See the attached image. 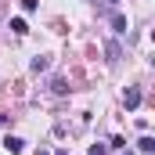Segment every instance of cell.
Masks as SVG:
<instances>
[{"mask_svg":"<svg viewBox=\"0 0 155 155\" xmlns=\"http://www.w3.org/2000/svg\"><path fill=\"white\" fill-rule=\"evenodd\" d=\"M22 11H25V15H33V11H36V0H22Z\"/></svg>","mask_w":155,"mask_h":155,"instance_id":"ba28073f","label":"cell"},{"mask_svg":"<svg viewBox=\"0 0 155 155\" xmlns=\"http://www.w3.org/2000/svg\"><path fill=\"white\" fill-rule=\"evenodd\" d=\"M51 90H54V94H65L69 87H65V79H54V83H51Z\"/></svg>","mask_w":155,"mask_h":155,"instance_id":"52a82bcc","label":"cell"},{"mask_svg":"<svg viewBox=\"0 0 155 155\" xmlns=\"http://www.w3.org/2000/svg\"><path fill=\"white\" fill-rule=\"evenodd\" d=\"M112 29L116 33H126V15L123 11H112Z\"/></svg>","mask_w":155,"mask_h":155,"instance_id":"3957f363","label":"cell"},{"mask_svg":"<svg viewBox=\"0 0 155 155\" xmlns=\"http://www.w3.org/2000/svg\"><path fill=\"white\" fill-rule=\"evenodd\" d=\"M58 155H69V152H58Z\"/></svg>","mask_w":155,"mask_h":155,"instance_id":"30bf717a","label":"cell"},{"mask_svg":"<svg viewBox=\"0 0 155 155\" xmlns=\"http://www.w3.org/2000/svg\"><path fill=\"white\" fill-rule=\"evenodd\" d=\"M4 148H7L11 155H18L22 148H25V141H22V137H11V134H7V137H4Z\"/></svg>","mask_w":155,"mask_h":155,"instance_id":"7a4b0ae2","label":"cell"},{"mask_svg":"<svg viewBox=\"0 0 155 155\" xmlns=\"http://www.w3.org/2000/svg\"><path fill=\"white\" fill-rule=\"evenodd\" d=\"M123 101H126V108L134 112V108L141 105V87H126V94H123Z\"/></svg>","mask_w":155,"mask_h":155,"instance_id":"6da1fadb","label":"cell"},{"mask_svg":"<svg viewBox=\"0 0 155 155\" xmlns=\"http://www.w3.org/2000/svg\"><path fill=\"white\" fill-rule=\"evenodd\" d=\"M36 155H51V152H47V148H40V152H36Z\"/></svg>","mask_w":155,"mask_h":155,"instance_id":"9c48e42d","label":"cell"},{"mask_svg":"<svg viewBox=\"0 0 155 155\" xmlns=\"http://www.w3.org/2000/svg\"><path fill=\"white\" fill-rule=\"evenodd\" d=\"M87 155H108V144H90V152Z\"/></svg>","mask_w":155,"mask_h":155,"instance_id":"8992f818","label":"cell"},{"mask_svg":"<svg viewBox=\"0 0 155 155\" xmlns=\"http://www.w3.org/2000/svg\"><path fill=\"white\" fill-rule=\"evenodd\" d=\"M137 148H141V152H155V137H148V134H144V137L137 141Z\"/></svg>","mask_w":155,"mask_h":155,"instance_id":"5b68a950","label":"cell"},{"mask_svg":"<svg viewBox=\"0 0 155 155\" xmlns=\"http://www.w3.org/2000/svg\"><path fill=\"white\" fill-rule=\"evenodd\" d=\"M126 155H134V152H126Z\"/></svg>","mask_w":155,"mask_h":155,"instance_id":"8fae6325","label":"cell"},{"mask_svg":"<svg viewBox=\"0 0 155 155\" xmlns=\"http://www.w3.org/2000/svg\"><path fill=\"white\" fill-rule=\"evenodd\" d=\"M11 29H15L18 36H25V33H29V25H25V18H11Z\"/></svg>","mask_w":155,"mask_h":155,"instance_id":"277c9868","label":"cell"}]
</instances>
